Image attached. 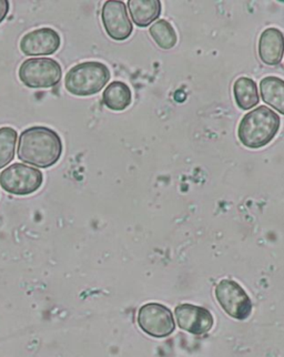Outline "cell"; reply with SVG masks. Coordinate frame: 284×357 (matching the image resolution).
<instances>
[{
  "instance_id": "e0dca14e",
  "label": "cell",
  "mask_w": 284,
  "mask_h": 357,
  "mask_svg": "<svg viewBox=\"0 0 284 357\" xmlns=\"http://www.w3.org/2000/svg\"><path fill=\"white\" fill-rule=\"evenodd\" d=\"M18 133L14 128H0V169L14 160Z\"/></svg>"
},
{
  "instance_id": "5bb4252c",
  "label": "cell",
  "mask_w": 284,
  "mask_h": 357,
  "mask_svg": "<svg viewBox=\"0 0 284 357\" xmlns=\"http://www.w3.org/2000/svg\"><path fill=\"white\" fill-rule=\"evenodd\" d=\"M103 100L109 110L124 112L131 105L133 92L125 82H111L103 91Z\"/></svg>"
},
{
  "instance_id": "ac0fdd59",
  "label": "cell",
  "mask_w": 284,
  "mask_h": 357,
  "mask_svg": "<svg viewBox=\"0 0 284 357\" xmlns=\"http://www.w3.org/2000/svg\"><path fill=\"white\" fill-rule=\"evenodd\" d=\"M9 1L7 0H0V24L6 20V17L9 13Z\"/></svg>"
},
{
  "instance_id": "8992f818",
  "label": "cell",
  "mask_w": 284,
  "mask_h": 357,
  "mask_svg": "<svg viewBox=\"0 0 284 357\" xmlns=\"http://www.w3.org/2000/svg\"><path fill=\"white\" fill-rule=\"evenodd\" d=\"M216 298L229 317L244 321L251 315L252 302L249 295L233 280H222L216 287Z\"/></svg>"
},
{
  "instance_id": "2e32d148",
  "label": "cell",
  "mask_w": 284,
  "mask_h": 357,
  "mask_svg": "<svg viewBox=\"0 0 284 357\" xmlns=\"http://www.w3.org/2000/svg\"><path fill=\"white\" fill-rule=\"evenodd\" d=\"M149 33L158 47L165 50L174 48L178 41L176 30L168 20H157L150 27Z\"/></svg>"
},
{
  "instance_id": "6da1fadb",
  "label": "cell",
  "mask_w": 284,
  "mask_h": 357,
  "mask_svg": "<svg viewBox=\"0 0 284 357\" xmlns=\"http://www.w3.org/2000/svg\"><path fill=\"white\" fill-rule=\"evenodd\" d=\"M63 151V140L56 131L36 126L22 131L17 155L24 163L47 169L59 161Z\"/></svg>"
},
{
  "instance_id": "4fadbf2b",
  "label": "cell",
  "mask_w": 284,
  "mask_h": 357,
  "mask_svg": "<svg viewBox=\"0 0 284 357\" xmlns=\"http://www.w3.org/2000/svg\"><path fill=\"white\" fill-rule=\"evenodd\" d=\"M233 97L241 110L248 112L255 108L260 102L257 82L248 77L237 79L233 84Z\"/></svg>"
},
{
  "instance_id": "7c38bea8",
  "label": "cell",
  "mask_w": 284,
  "mask_h": 357,
  "mask_svg": "<svg viewBox=\"0 0 284 357\" xmlns=\"http://www.w3.org/2000/svg\"><path fill=\"white\" fill-rule=\"evenodd\" d=\"M128 8L133 24L140 28L148 27L161 15L159 0H129Z\"/></svg>"
},
{
  "instance_id": "5b68a950",
  "label": "cell",
  "mask_w": 284,
  "mask_h": 357,
  "mask_svg": "<svg viewBox=\"0 0 284 357\" xmlns=\"http://www.w3.org/2000/svg\"><path fill=\"white\" fill-rule=\"evenodd\" d=\"M44 174L24 163H14L0 174V187L15 195H28L40 189Z\"/></svg>"
},
{
  "instance_id": "277c9868",
  "label": "cell",
  "mask_w": 284,
  "mask_h": 357,
  "mask_svg": "<svg viewBox=\"0 0 284 357\" xmlns=\"http://www.w3.org/2000/svg\"><path fill=\"white\" fill-rule=\"evenodd\" d=\"M18 76L26 87L52 88L61 80L63 69L52 58H30L20 66Z\"/></svg>"
},
{
  "instance_id": "3957f363",
  "label": "cell",
  "mask_w": 284,
  "mask_h": 357,
  "mask_svg": "<svg viewBox=\"0 0 284 357\" xmlns=\"http://www.w3.org/2000/svg\"><path fill=\"white\" fill-rule=\"evenodd\" d=\"M110 77L109 68L105 63L84 61L68 71L65 77V87L71 95L89 97L106 87Z\"/></svg>"
},
{
  "instance_id": "52a82bcc",
  "label": "cell",
  "mask_w": 284,
  "mask_h": 357,
  "mask_svg": "<svg viewBox=\"0 0 284 357\" xmlns=\"http://www.w3.org/2000/svg\"><path fill=\"white\" fill-rule=\"evenodd\" d=\"M138 325L147 335L163 338L176 330L174 315L167 306L160 303H147L138 312Z\"/></svg>"
},
{
  "instance_id": "9a60e30c",
  "label": "cell",
  "mask_w": 284,
  "mask_h": 357,
  "mask_svg": "<svg viewBox=\"0 0 284 357\" xmlns=\"http://www.w3.org/2000/svg\"><path fill=\"white\" fill-rule=\"evenodd\" d=\"M261 97L267 105L284 114V82L279 77L269 76L260 82Z\"/></svg>"
},
{
  "instance_id": "7a4b0ae2",
  "label": "cell",
  "mask_w": 284,
  "mask_h": 357,
  "mask_svg": "<svg viewBox=\"0 0 284 357\" xmlns=\"http://www.w3.org/2000/svg\"><path fill=\"white\" fill-rule=\"evenodd\" d=\"M281 118L267 106H260L244 114L238 128L241 144L249 149H260L279 132Z\"/></svg>"
},
{
  "instance_id": "30bf717a",
  "label": "cell",
  "mask_w": 284,
  "mask_h": 357,
  "mask_svg": "<svg viewBox=\"0 0 284 357\" xmlns=\"http://www.w3.org/2000/svg\"><path fill=\"white\" fill-rule=\"evenodd\" d=\"M174 314L179 328L193 335H203L214 328L212 314L202 306L180 304L174 310Z\"/></svg>"
},
{
  "instance_id": "8fae6325",
  "label": "cell",
  "mask_w": 284,
  "mask_h": 357,
  "mask_svg": "<svg viewBox=\"0 0 284 357\" xmlns=\"http://www.w3.org/2000/svg\"><path fill=\"white\" fill-rule=\"evenodd\" d=\"M261 61L267 66H278L283 58V33L278 28H267L261 33L257 45Z\"/></svg>"
},
{
  "instance_id": "ba28073f",
  "label": "cell",
  "mask_w": 284,
  "mask_h": 357,
  "mask_svg": "<svg viewBox=\"0 0 284 357\" xmlns=\"http://www.w3.org/2000/svg\"><path fill=\"white\" fill-rule=\"evenodd\" d=\"M101 22L107 35L116 41L127 40L133 31V24L124 1L112 0L103 3Z\"/></svg>"
},
{
  "instance_id": "9c48e42d",
  "label": "cell",
  "mask_w": 284,
  "mask_h": 357,
  "mask_svg": "<svg viewBox=\"0 0 284 357\" xmlns=\"http://www.w3.org/2000/svg\"><path fill=\"white\" fill-rule=\"evenodd\" d=\"M61 45L59 33L52 28H39L22 37L20 50L29 57L50 56L57 52Z\"/></svg>"
}]
</instances>
